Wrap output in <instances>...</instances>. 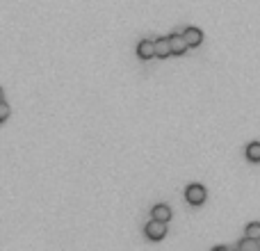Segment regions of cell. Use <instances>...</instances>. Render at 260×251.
<instances>
[{"label": "cell", "instance_id": "cell-9", "mask_svg": "<svg viewBox=\"0 0 260 251\" xmlns=\"http://www.w3.org/2000/svg\"><path fill=\"white\" fill-rule=\"evenodd\" d=\"M247 160L249 162H260V142H251L247 146Z\"/></svg>", "mask_w": 260, "mask_h": 251}, {"label": "cell", "instance_id": "cell-13", "mask_svg": "<svg viewBox=\"0 0 260 251\" xmlns=\"http://www.w3.org/2000/svg\"><path fill=\"white\" fill-rule=\"evenodd\" d=\"M258 242H260V240H258Z\"/></svg>", "mask_w": 260, "mask_h": 251}, {"label": "cell", "instance_id": "cell-3", "mask_svg": "<svg viewBox=\"0 0 260 251\" xmlns=\"http://www.w3.org/2000/svg\"><path fill=\"white\" fill-rule=\"evenodd\" d=\"M137 55H139V60H144V62L158 57V55H155V42H151V39L139 42V46H137Z\"/></svg>", "mask_w": 260, "mask_h": 251}, {"label": "cell", "instance_id": "cell-5", "mask_svg": "<svg viewBox=\"0 0 260 251\" xmlns=\"http://www.w3.org/2000/svg\"><path fill=\"white\" fill-rule=\"evenodd\" d=\"M183 37L187 39L189 48H192V46H201V42H203V32L199 30V28H185Z\"/></svg>", "mask_w": 260, "mask_h": 251}, {"label": "cell", "instance_id": "cell-2", "mask_svg": "<svg viewBox=\"0 0 260 251\" xmlns=\"http://www.w3.org/2000/svg\"><path fill=\"white\" fill-rule=\"evenodd\" d=\"M206 197H208L206 187L199 185V183H194V185H189L187 190H185V199H187L189 206H203L206 204Z\"/></svg>", "mask_w": 260, "mask_h": 251}, {"label": "cell", "instance_id": "cell-4", "mask_svg": "<svg viewBox=\"0 0 260 251\" xmlns=\"http://www.w3.org/2000/svg\"><path fill=\"white\" fill-rule=\"evenodd\" d=\"M155 55H158V57H162V60H167L169 55H173V50H172V39H169V37L155 39Z\"/></svg>", "mask_w": 260, "mask_h": 251}, {"label": "cell", "instance_id": "cell-7", "mask_svg": "<svg viewBox=\"0 0 260 251\" xmlns=\"http://www.w3.org/2000/svg\"><path fill=\"white\" fill-rule=\"evenodd\" d=\"M151 215H153V219H160V221H167V224H169V219H172V208L165 204H160L151 210Z\"/></svg>", "mask_w": 260, "mask_h": 251}, {"label": "cell", "instance_id": "cell-1", "mask_svg": "<svg viewBox=\"0 0 260 251\" xmlns=\"http://www.w3.org/2000/svg\"><path fill=\"white\" fill-rule=\"evenodd\" d=\"M144 233H146L148 240H153V242H160V240H165L167 235V221H160V219H151L144 226Z\"/></svg>", "mask_w": 260, "mask_h": 251}, {"label": "cell", "instance_id": "cell-8", "mask_svg": "<svg viewBox=\"0 0 260 251\" xmlns=\"http://www.w3.org/2000/svg\"><path fill=\"white\" fill-rule=\"evenodd\" d=\"M237 249L240 251H260V242L256 238H244V240H240V242H237Z\"/></svg>", "mask_w": 260, "mask_h": 251}, {"label": "cell", "instance_id": "cell-12", "mask_svg": "<svg viewBox=\"0 0 260 251\" xmlns=\"http://www.w3.org/2000/svg\"><path fill=\"white\" fill-rule=\"evenodd\" d=\"M213 251H226V247L224 245H217V247H213Z\"/></svg>", "mask_w": 260, "mask_h": 251}, {"label": "cell", "instance_id": "cell-10", "mask_svg": "<svg viewBox=\"0 0 260 251\" xmlns=\"http://www.w3.org/2000/svg\"><path fill=\"white\" fill-rule=\"evenodd\" d=\"M244 233L249 235V238H256V240H260V221H251L247 226V231Z\"/></svg>", "mask_w": 260, "mask_h": 251}, {"label": "cell", "instance_id": "cell-11", "mask_svg": "<svg viewBox=\"0 0 260 251\" xmlns=\"http://www.w3.org/2000/svg\"><path fill=\"white\" fill-rule=\"evenodd\" d=\"M7 119H9V103H7V101H2V108H0V121L5 124Z\"/></svg>", "mask_w": 260, "mask_h": 251}, {"label": "cell", "instance_id": "cell-6", "mask_svg": "<svg viewBox=\"0 0 260 251\" xmlns=\"http://www.w3.org/2000/svg\"><path fill=\"white\" fill-rule=\"evenodd\" d=\"M169 39H172V50H173V55H183L185 50L189 48L187 39H185L183 35H172Z\"/></svg>", "mask_w": 260, "mask_h": 251}]
</instances>
